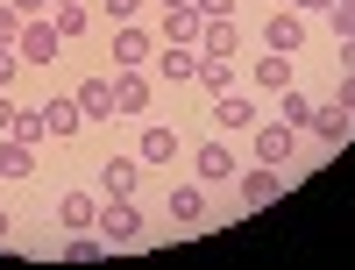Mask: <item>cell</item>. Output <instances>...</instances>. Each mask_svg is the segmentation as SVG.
Wrapping results in <instances>:
<instances>
[{"label": "cell", "mask_w": 355, "mask_h": 270, "mask_svg": "<svg viewBox=\"0 0 355 270\" xmlns=\"http://www.w3.org/2000/svg\"><path fill=\"white\" fill-rule=\"evenodd\" d=\"M135 8L142 0H107V22H135Z\"/></svg>", "instance_id": "cell-30"}, {"label": "cell", "mask_w": 355, "mask_h": 270, "mask_svg": "<svg viewBox=\"0 0 355 270\" xmlns=\"http://www.w3.org/2000/svg\"><path fill=\"white\" fill-rule=\"evenodd\" d=\"M114 114H150V78L142 71H114Z\"/></svg>", "instance_id": "cell-8"}, {"label": "cell", "mask_w": 355, "mask_h": 270, "mask_svg": "<svg viewBox=\"0 0 355 270\" xmlns=\"http://www.w3.org/2000/svg\"><path fill=\"white\" fill-rule=\"evenodd\" d=\"M71 100H78V114H85V121H114V78H85Z\"/></svg>", "instance_id": "cell-10"}, {"label": "cell", "mask_w": 355, "mask_h": 270, "mask_svg": "<svg viewBox=\"0 0 355 270\" xmlns=\"http://www.w3.org/2000/svg\"><path fill=\"white\" fill-rule=\"evenodd\" d=\"M93 221H100V199L93 192H64V199H57V228H64V235L93 228Z\"/></svg>", "instance_id": "cell-12"}, {"label": "cell", "mask_w": 355, "mask_h": 270, "mask_svg": "<svg viewBox=\"0 0 355 270\" xmlns=\"http://www.w3.org/2000/svg\"><path fill=\"white\" fill-rule=\"evenodd\" d=\"M150 65H157V78H171V85H178V78H192V71H199V50H192V43H164Z\"/></svg>", "instance_id": "cell-14"}, {"label": "cell", "mask_w": 355, "mask_h": 270, "mask_svg": "<svg viewBox=\"0 0 355 270\" xmlns=\"http://www.w3.org/2000/svg\"><path fill=\"white\" fill-rule=\"evenodd\" d=\"M313 93H299V85H284V93H277V121H291V128H313Z\"/></svg>", "instance_id": "cell-18"}, {"label": "cell", "mask_w": 355, "mask_h": 270, "mask_svg": "<svg viewBox=\"0 0 355 270\" xmlns=\"http://www.w3.org/2000/svg\"><path fill=\"white\" fill-rule=\"evenodd\" d=\"M249 78H256V93H270V100H277L284 85H291V57H284V50H263Z\"/></svg>", "instance_id": "cell-9"}, {"label": "cell", "mask_w": 355, "mask_h": 270, "mask_svg": "<svg viewBox=\"0 0 355 270\" xmlns=\"http://www.w3.org/2000/svg\"><path fill=\"white\" fill-rule=\"evenodd\" d=\"M57 50H64L57 22H50V15H28V22H21V43H15V57H21V65H50Z\"/></svg>", "instance_id": "cell-2"}, {"label": "cell", "mask_w": 355, "mask_h": 270, "mask_svg": "<svg viewBox=\"0 0 355 270\" xmlns=\"http://www.w3.org/2000/svg\"><path fill=\"white\" fill-rule=\"evenodd\" d=\"M15 43H21V15L0 0V50H15Z\"/></svg>", "instance_id": "cell-26"}, {"label": "cell", "mask_w": 355, "mask_h": 270, "mask_svg": "<svg viewBox=\"0 0 355 270\" xmlns=\"http://www.w3.org/2000/svg\"><path fill=\"white\" fill-rule=\"evenodd\" d=\"M214 128H220V135H242V128H256V100L214 93Z\"/></svg>", "instance_id": "cell-7"}, {"label": "cell", "mask_w": 355, "mask_h": 270, "mask_svg": "<svg viewBox=\"0 0 355 270\" xmlns=\"http://www.w3.org/2000/svg\"><path fill=\"white\" fill-rule=\"evenodd\" d=\"M150 57H157V36H150V28H142V22H114V65H121V71H142Z\"/></svg>", "instance_id": "cell-3"}, {"label": "cell", "mask_w": 355, "mask_h": 270, "mask_svg": "<svg viewBox=\"0 0 355 270\" xmlns=\"http://www.w3.org/2000/svg\"><path fill=\"white\" fill-rule=\"evenodd\" d=\"M157 8H192V0H157Z\"/></svg>", "instance_id": "cell-37"}, {"label": "cell", "mask_w": 355, "mask_h": 270, "mask_svg": "<svg viewBox=\"0 0 355 270\" xmlns=\"http://www.w3.org/2000/svg\"><path fill=\"white\" fill-rule=\"evenodd\" d=\"M192 8H199L206 22H220V15H234V0H192Z\"/></svg>", "instance_id": "cell-29"}, {"label": "cell", "mask_w": 355, "mask_h": 270, "mask_svg": "<svg viewBox=\"0 0 355 270\" xmlns=\"http://www.w3.org/2000/svg\"><path fill=\"white\" fill-rule=\"evenodd\" d=\"M15 71H21V57H15V50H0V93L15 85Z\"/></svg>", "instance_id": "cell-28"}, {"label": "cell", "mask_w": 355, "mask_h": 270, "mask_svg": "<svg viewBox=\"0 0 355 270\" xmlns=\"http://www.w3.org/2000/svg\"><path fill=\"white\" fill-rule=\"evenodd\" d=\"M100 192H135V157H107V171H100Z\"/></svg>", "instance_id": "cell-23"}, {"label": "cell", "mask_w": 355, "mask_h": 270, "mask_svg": "<svg viewBox=\"0 0 355 270\" xmlns=\"http://www.w3.org/2000/svg\"><path fill=\"white\" fill-rule=\"evenodd\" d=\"M199 28H206L199 8H164V43H192L199 50Z\"/></svg>", "instance_id": "cell-15"}, {"label": "cell", "mask_w": 355, "mask_h": 270, "mask_svg": "<svg viewBox=\"0 0 355 270\" xmlns=\"http://www.w3.org/2000/svg\"><path fill=\"white\" fill-rule=\"evenodd\" d=\"M334 100H341V107L355 114V71H341V85H334Z\"/></svg>", "instance_id": "cell-31"}, {"label": "cell", "mask_w": 355, "mask_h": 270, "mask_svg": "<svg viewBox=\"0 0 355 270\" xmlns=\"http://www.w3.org/2000/svg\"><path fill=\"white\" fill-rule=\"evenodd\" d=\"M50 22H57V36H85V8H78V0H64V8H50Z\"/></svg>", "instance_id": "cell-24"}, {"label": "cell", "mask_w": 355, "mask_h": 270, "mask_svg": "<svg viewBox=\"0 0 355 270\" xmlns=\"http://www.w3.org/2000/svg\"><path fill=\"white\" fill-rule=\"evenodd\" d=\"M8 235H15V221H8V214H0V249H8Z\"/></svg>", "instance_id": "cell-36"}, {"label": "cell", "mask_w": 355, "mask_h": 270, "mask_svg": "<svg viewBox=\"0 0 355 270\" xmlns=\"http://www.w3.org/2000/svg\"><path fill=\"white\" fill-rule=\"evenodd\" d=\"M171 221H185V228L206 221V185H178V192H171Z\"/></svg>", "instance_id": "cell-22"}, {"label": "cell", "mask_w": 355, "mask_h": 270, "mask_svg": "<svg viewBox=\"0 0 355 270\" xmlns=\"http://www.w3.org/2000/svg\"><path fill=\"white\" fill-rule=\"evenodd\" d=\"M256 157L284 171L291 157H299V128H291V121H256Z\"/></svg>", "instance_id": "cell-4"}, {"label": "cell", "mask_w": 355, "mask_h": 270, "mask_svg": "<svg viewBox=\"0 0 355 270\" xmlns=\"http://www.w3.org/2000/svg\"><path fill=\"white\" fill-rule=\"evenodd\" d=\"M348 135H355V114H348L341 100H327V107H313V142H320V149H341Z\"/></svg>", "instance_id": "cell-5"}, {"label": "cell", "mask_w": 355, "mask_h": 270, "mask_svg": "<svg viewBox=\"0 0 355 270\" xmlns=\"http://www.w3.org/2000/svg\"><path fill=\"white\" fill-rule=\"evenodd\" d=\"M327 22H334V36H355V0H334Z\"/></svg>", "instance_id": "cell-27"}, {"label": "cell", "mask_w": 355, "mask_h": 270, "mask_svg": "<svg viewBox=\"0 0 355 270\" xmlns=\"http://www.w3.org/2000/svg\"><path fill=\"white\" fill-rule=\"evenodd\" d=\"M341 65H348V71H355V36H341Z\"/></svg>", "instance_id": "cell-34"}, {"label": "cell", "mask_w": 355, "mask_h": 270, "mask_svg": "<svg viewBox=\"0 0 355 270\" xmlns=\"http://www.w3.org/2000/svg\"><path fill=\"white\" fill-rule=\"evenodd\" d=\"M50 8H64V0H50Z\"/></svg>", "instance_id": "cell-38"}, {"label": "cell", "mask_w": 355, "mask_h": 270, "mask_svg": "<svg viewBox=\"0 0 355 270\" xmlns=\"http://www.w3.org/2000/svg\"><path fill=\"white\" fill-rule=\"evenodd\" d=\"M8 135H21V142H43L50 128H43V114H28V107H15V121H8Z\"/></svg>", "instance_id": "cell-25"}, {"label": "cell", "mask_w": 355, "mask_h": 270, "mask_svg": "<svg viewBox=\"0 0 355 270\" xmlns=\"http://www.w3.org/2000/svg\"><path fill=\"white\" fill-rule=\"evenodd\" d=\"M8 8H15V15L28 22V15H50V0H8Z\"/></svg>", "instance_id": "cell-32"}, {"label": "cell", "mask_w": 355, "mask_h": 270, "mask_svg": "<svg viewBox=\"0 0 355 270\" xmlns=\"http://www.w3.org/2000/svg\"><path fill=\"white\" fill-rule=\"evenodd\" d=\"M43 128H50L57 142H64V135H78V128H85V114H78V100H50V107H43Z\"/></svg>", "instance_id": "cell-19"}, {"label": "cell", "mask_w": 355, "mask_h": 270, "mask_svg": "<svg viewBox=\"0 0 355 270\" xmlns=\"http://www.w3.org/2000/svg\"><path fill=\"white\" fill-rule=\"evenodd\" d=\"M206 93H227V78H234V57H214V50H199V71H192Z\"/></svg>", "instance_id": "cell-20"}, {"label": "cell", "mask_w": 355, "mask_h": 270, "mask_svg": "<svg viewBox=\"0 0 355 270\" xmlns=\"http://www.w3.org/2000/svg\"><path fill=\"white\" fill-rule=\"evenodd\" d=\"M171 157H185V142H178V128H142V164H171Z\"/></svg>", "instance_id": "cell-16"}, {"label": "cell", "mask_w": 355, "mask_h": 270, "mask_svg": "<svg viewBox=\"0 0 355 270\" xmlns=\"http://www.w3.org/2000/svg\"><path fill=\"white\" fill-rule=\"evenodd\" d=\"M192 164H199V185H220V178H234V149H227V135L206 142V149H192Z\"/></svg>", "instance_id": "cell-11"}, {"label": "cell", "mask_w": 355, "mask_h": 270, "mask_svg": "<svg viewBox=\"0 0 355 270\" xmlns=\"http://www.w3.org/2000/svg\"><path fill=\"white\" fill-rule=\"evenodd\" d=\"M277 199H284V171H277V164L242 171V206H277Z\"/></svg>", "instance_id": "cell-6"}, {"label": "cell", "mask_w": 355, "mask_h": 270, "mask_svg": "<svg viewBox=\"0 0 355 270\" xmlns=\"http://www.w3.org/2000/svg\"><path fill=\"white\" fill-rule=\"evenodd\" d=\"M8 121H15V100H8V93H0V128H8Z\"/></svg>", "instance_id": "cell-35"}, {"label": "cell", "mask_w": 355, "mask_h": 270, "mask_svg": "<svg viewBox=\"0 0 355 270\" xmlns=\"http://www.w3.org/2000/svg\"><path fill=\"white\" fill-rule=\"evenodd\" d=\"M263 43H270V50H284V57H291V50L306 43V15H299V8H291V15L277 8V15H270V28H263Z\"/></svg>", "instance_id": "cell-13"}, {"label": "cell", "mask_w": 355, "mask_h": 270, "mask_svg": "<svg viewBox=\"0 0 355 270\" xmlns=\"http://www.w3.org/2000/svg\"><path fill=\"white\" fill-rule=\"evenodd\" d=\"M234 43H242V36H234V15H220V22L199 28V50H214V57H234Z\"/></svg>", "instance_id": "cell-21"}, {"label": "cell", "mask_w": 355, "mask_h": 270, "mask_svg": "<svg viewBox=\"0 0 355 270\" xmlns=\"http://www.w3.org/2000/svg\"><path fill=\"white\" fill-rule=\"evenodd\" d=\"M93 228L107 235V249H128V242H142V206H135V192H107Z\"/></svg>", "instance_id": "cell-1"}, {"label": "cell", "mask_w": 355, "mask_h": 270, "mask_svg": "<svg viewBox=\"0 0 355 270\" xmlns=\"http://www.w3.org/2000/svg\"><path fill=\"white\" fill-rule=\"evenodd\" d=\"M28 171H36V142L8 135V142H0V178H28Z\"/></svg>", "instance_id": "cell-17"}, {"label": "cell", "mask_w": 355, "mask_h": 270, "mask_svg": "<svg viewBox=\"0 0 355 270\" xmlns=\"http://www.w3.org/2000/svg\"><path fill=\"white\" fill-rule=\"evenodd\" d=\"M291 8H299V15H320V8H334V0H291Z\"/></svg>", "instance_id": "cell-33"}]
</instances>
